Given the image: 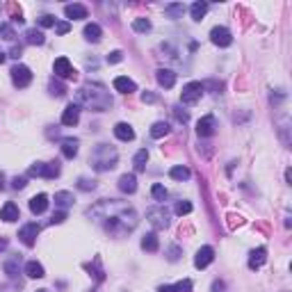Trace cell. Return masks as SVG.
I'll return each instance as SVG.
<instances>
[{
  "instance_id": "6da1fadb",
  "label": "cell",
  "mask_w": 292,
  "mask_h": 292,
  "mask_svg": "<svg viewBox=\"0 0 292 292\" xmlns=\"http://www.w3.org/2000/svg\"><path fill=\"white\" fill-rule=\"evenodd\" d=\"M87 215L94 217V221L103 224V228L117 238L130 233L137 226V210L124 201H117V199H105V201L96 203L94 208H89Z\"/></svg>"
},
{
  "instance_id": "7a4b0ae2",
  "label": "cell",
  "mask_w": 292,
  "mask_h": 292,
  "mask_svg": "<svg viewBox=\"0 0 292 292\" xmlns=\"http://www.w3.org/2000/svg\"><path fill=\"white\" fill-rule=\"evenodd\" d=\"M76 105L91 110V112H105L112 108V96L108 87L101 83H84L76 94Z\"/></svg>"
},
{
  "instance_id": "3957f363",
  "label": "cell",
  "mask_w": 292,
  "mask_h": 292,
  "mask_svg": "<svg viewBox=\"0 0 292 292\" xmlns=\"http://www.w3.org/2000/svg\"><path fill=\"white\" fill-rule=\"evenodd\" d=\"M89 162H91V169L94 171H110V169L117 167L119 162V153L114 146L110 144H98L89 155Z\"/></svg>"
},
{
  "instance_id": "277c9868",
  "label": "cell",
  "mask_w": 292,
  "mask_h": 292,
  "mask_svg": "<svg viewBox=\"0 0 292 292\" xmlns=\"http://www.w3.org/2000/svg\"><path fill=\"white\" fill-rule=\"evenodd\" d=\"M203 83H187L183 87V91H180V103H185V105H194V103L201 101L203 96Z\"/></svg>"
},
{
  "instance_id": "5b68a950",
  "label": "cell",
  "mask_w": 292,
  "mask_h": 292,
  "mask_svg": "<svg viewBox=\"0 0 292 292\" xmlns=\"http://www.w3.org/2000/svg\"><path fill=\"white\" fill-rule=\"evenodd\" d=\"M146 219L153 224V228L162 231V228L169 226V212L165 206H155V208H149L146 210Z\"/></svg>"
},
{
  "instance_id": "8992f818",
  "label": "cell",
  "mask_w": 292,
  "mask_h": 292,
  "mask_svg": "<svg viewBox=\"0 0 292 292\" xmlns=\"http://www.w3.org/2000/svg\"><path fill=\"white\" fill-rule=\"evenodd\" d=\"M9 73H12V83L16 84L18 89H23V87H28L32 83V71L25 64H14Z\"/></svg>"
},
{
  "instance_id": "52a82bcc",
  "label": "cell",
  "mask_w": 292,
  "mask_h": 292,
  "mask_svg": "<svg viewBox=\"0 0 292 292\" xmlns=\"http://www.w3.org/2000/svg\"><path fill=\"white\" fill-rule=\"evenodd\" d=\"M210 42L215 43V46L219 48H228L233 43V35L228 28H224V25H217V28H212L210 30Z\"/></svg>"
},
{
  "instance_id": "ba28073f",
  "label": "cell",
  "mask_w": 292,
  "mask_h": 292,
  "mask_svg": "<svg viewBox=\"0 0 292 292\" xmlns=\"http://www.w3.org/2000/svg\"><path fill=\"white\" fill-rule=\"evenodd\" d=\"M53 71L57 78H64V80H76V76H78V71L73 69L71 62L66 60V57H57V60H55Z\"/></svg>"
},
{
  "instance_id": "9c48e42d",
  "label": "cell",
  "mask_w": 292,
  "mask_h": 292,
  "mask_svg": "<svg viewBox=\"0 0 292 292\" xmlns=\"http://www.w3.org/2000/svg\"><path fill=\"white\" fill-rule=\"evenodd\" d=\"M39 224H35V221H30V224H25L21 231H18V240L23 242L25 247H35V242H37V235H39Z\"/></svg>"
},
{
  "instance_id": "30bf717a",
  "label": "cell",
  "mask_w": 292,
  "mask_h": 292,
  "mask_svg": "<svg viewBox=\"0 0 292 292\" xmlns=\"http://www.w3.org/2000/svg\"><path fill=\"white\" fill-rule=\"evenodd\" d=\"M215 130H217V119L212 114H206V117L199 119V124H197L199 137H210V135H215Z\"/></svg>"
},
{
  "instance_id": "8fae6325",
  "label": "cell",
  "mask_w": 292,
  "mask_h": 292,
  "mask_svg": "<svg viewBox=\"0 0 292 292\" xmlns=\"http://www.w3.org/2000/svg\"><path fill=\"white\" fill-rule=\"evenodd\" d=\"M212 260H215V249H212V247H201V249L197 251V256H194V265H197L199 269H206Z\"/></svg>"
},
{
  "instance_id": "7c38bea8",
  "label": "cell",
  "mask_w": 292,
  "mask_h": 292,
  "mask_svg": "<svg viewBox=\"0 0 292 292\" xmlns=\"http://www.w3.org/2000/svg\"><path fill=\"white\" fill-rule=\"evenodd\" d=\"M155 78H158V84L165 87V89H171L173 84H176V73L171 69H158L155 71Z\"/></svg>"
},
{
  "instance_id": "4fadbf2b",
  "label": "cell",
  "mask_w": 292,
  "mask_h": 292,
  "mask_svg": "<svg viewBox=\"0 0 292 292\" xmlns=\"http://www.w3.org/2000/svg\"><path fill=\"white\" fill-rule=\"evenodd\" d=\"M18 217H21V210H18L16 203L7 201L5 206H2V210H0V219L7 221V224H12V221H16Z\"/></svg>"
},
{
  "instance_id": "5bb4252c",
  "label": "cell",
  "mask_w": 292,
  "mask_h": 292,
  "mask_svg": "<svg viewBox=\"0 0 292 292\" xmlns=\"http://www.w3.org/2000/svg\"><path fill=\"white\" fill-rule=\"evenodd\" d=\"M80 121V105L71 103V105H66V110L62 112V124L64 125H76Z\"/></svg>"
},
{
  "instance_id": "9a60e30c",
  "label": "cell",
  "mask_w": 292,
  "mask_h": 292,
  "mask_svg": "<svg viewBox=\"0 0 292 292\" xmlns=\"http://www.w3.org/2000/svg\"><path fill=\"white\" fill-rule=\"evenodd\" d=\"M265 260H267V249H265V247H258V249H253L249 253V267L251 269H260L262 265H265Z\"/></svg>"
},
{
  "instance_id": "2e32d148",
  "label": "cell",
  "mask_w": 292,
  "mask_h": 292,
  "mask_svg": "<svg viewBox=\"0 0 292 292\" xmlns=\"http://www.w3.org/2000/svg\"><path fill=\"white\" fill-rule=\"evenodd\" d=\"M114 89L121 91V94H132V91H137V84L130 78L119 76V78H114Z\"/></svg>"
},
{
  "instance_id": "e0dca14e",
  "label": "cell",
  "mask_w": 292,
  "mask_h": 292,
  "mask_svg": "<svg viewBox=\"0 0 292 292\" xmlns=\"http://www.w3.org/2000/svg\"><path fill=\"white\" fill-rule=\"evenodd\" d=\"M114 137L121 139V142H130V139H135V130H132L130 124H117L114 125Z\"/></svg>"
},
{
  "instance_id": "ac0fdd59",
  "label": "cell",
  "mask_w": 292,
  "mask_h": 292,
  "mask_svg": "<svg viewBox=\"0 0 292 292\" xmlns=\"http://www.w3.org/2000/svg\"><path fill=\"white\" fill-rule=\"evenodd\" d=\"M119 190L124 194H132V192L137 190V178H135V173H124L119 178Z\"/></svg>"
},
{
  "instance_id": "d6986e66",
  "label": "cell",
  "mask_w": 292,
  "mask_h": 292,
  "mask_svg": "<svg viewBox=\"0 0 292 292\" xmlns=\"http://www.w3.org/2000/svg\"><path fill=\"white\" fill-rule=\"evenodd\" d=\"M64 14H66V18L80 21V18H87V7H84V5H78V2H73V5H66V7H64Z\"/></svg>"
},
{
  "instance_id": "ffe728a7",
  "label": "cell",
  "mask_w": 292,
  "mask_h": 292,
  "mask_svg": "<svg viewBox=\"0 0 292 292\" xmlns=\"http://www.w3.org/2000/svg\"><path fill=\"white\" fill-rule=\"evenodd\" d=\"M83 35H84L87 42L96 43V42H101L103 30H101V25H98V23H87V25H84V30H83Z\"/></svg>"
},
{
  "instance_id": "44dd1931",
  "label": "cell",
  "mask_w": 292,
  "mask_h": 292,
  "mask_svg": "<svg viewBox=\"0 0 292 292\" xmlns=\"http://www.w3.org/2000/svg\"><path fill=\"white\" fill-rule=\"evenodd\" d=\"M46 208H48V197L46 194H37V197L30 199L32 215H42V212H46Z\"/></svg>"
},
{
  "instance_id": "7402d4cb",
  "label": "cell",
  "mask_w": 292,
  "mask_h": 292,
  "mask_svg": "<svg viewBox=\"0 0 292 292\" xmlns=\"http://www.w3.org/2000/svg\"><path fill=\"white\" fill-rule=\"evenodd\" d=\"M25 274L30 276V279H43L46 272H43V265L37 260H28L25 262Z\"/></svg>"
},
{
  "instance_id": "603a6c76",
  "label": "cell",
  "mask_w": 292,
  "mask_h": 292,
  "mask_svg": "<svg viewBox=\"0 0 292 292\" xmlns=\"http://www.w3.org/2000/svg\"><path fill=\"white\" fill-rule=\"evenodd\" d=\"M158 292H192V281L185 279V281H178L173 286H160Z\"/></svg>"
},
{
  "instance_id": "cb8c5ba5",
  "label": "cell",
  "mask_w": 292,
  "mask_h": 292,
  "mask_svg": "<svg viewBox=\"0 0 292 292\" xmlns=\"http://www.w3.org/2000/svg\"><path fill=\"white\" fill-rule=\"evenodd\" d=\"M169 130H171V125H169L167 121H155V124L151 125V137H153V139L167 137Z\"/></svg>"
},
{
  "instance_id": "d4e9b609",
  "label": "cell",
  "mask_w": 292,
  "mask_h": 292,
  "mask_svg": "<svg viewBox=\"0 0 292 292\" xmlns=\"http://www.w3.org/2000/svg\"><path fill=\"white\" fill-rule=\"evenodd\" d=\"M62 155L66 160H73L78 155V139H62Z\"/></svg>"
},
{
  "instance_id": "484cf974",
  "label": "cell",
  "mask_w": 292,
  "mask_h": 292,
  "mask_svg": "<svg viewBox=\"0 0 292 292\" xmlns=\"http://www.w3.org/2000/svg\"><path fill=\"white\" fill-rule=\"evenodd\" d=\"M55 206H57V208H69V206H73V194L71 192H55Z\"/></svg>"
},
{
  "instance_id": "4316f807",
  "label": "cell",
  "mask_w": 292,
  "mask_h": 292,
  "mask_svg": "<svg viewBox=\"0 0 292 292\" xmlns=\"http://www.w3.org/2000/svg\"><path fill=\"white\" fill-rule=\"evenodd\" d=\"M158 247H160V242H158V235H155V233H146V235L142 238V249L144 251H151V253H153V251H158Z\"/></svg>"
},
{
  "instance_id": "83f0119b",
  "label": "cell",
  "mask_w": 292,
  "mask_h": 292,
  "mask_svg": "<svg viewBox=\"0 0 292 292\" xmlns=\"http://www.w3.org/2000/svg\"><path fill=\"white\" fill-rule=\"evenodd\" d=\"M146 162H149V151L142 149L135 153V158H132V165H135V171H144L146 169Z\"/></svg>"
},
{
  "instance_id": "f1b7e54d",
  "label": "cell",
  "mask_w": 292,
  "mask_h": 292,
  "mask_svg": "<svg viewBox=\"0 0 292 292\" xmlns=\"http://www.w3.org/2000/svg\"><path fill=\"white\" fill-rule=\"evenodd\" d=\"M25 42L32 43V46H42L46 39H43V32H42V30H37V28H30V30L25 32Z\"/></svg>"
},
{
  "instance_id": "f546056e",
  "label": "cell",
  "mask_w": 292,
  "mask_h": 292,
  "mask_svg": "<svg viewBox=\"0 0 292 292\" xmlns=\"http://www.w3.org/2000/svg\"><path fill=\"white\" fill-rule=\"evenodd\" d=\"M2 269H5V274L9 276V279H16L18 269H21V262H18V258H9V260L2 265Z\"/></svg>"
},
{
  "instance_id": "4dcf8cb0",
  "label": "cell",
  "mask_w": 292,
  "mask_h": 292,
  "mask_svg": "<svg viewBox=\"0 0 292 292\" xmlns=\"http://www.w3.org/2000/svg\"><path fill=\"white\" fill-rule=\"evenodd\" d=\"M206 12H208V2H201V0H199V2H194V5L190 7V14H192V18H194V21H201V18L206 16Z\"/></svg>"
},
{
  "instance_id": "1f68e13d",
  "label": "cell",
  "mask_w": 292,
  "mask_h": 292,
  "mask_svg": "<svg viewBox=\"0 0 292 292\" xmlns=\"http://www.w3.org/2000/svg\"><path fill=\"white\" fill-rule=\"evenodd\" d=\"M43 178H57L60 176V162H48V165H43Z\"/></svg>"
},
{
  "instance_id": "d6a6232c",
  "label": "cell",
  "mask_w": 292,
  "mask_h": 292,
  "mask_svg": "<svg viewBox=\"0 0 292 292\" xmlns=\"http://www.w3.org/2000/svg\"><path fill=\"white\" fill-rule=\"evenodd\" d=\"M169 176H171L173 180H187V178H190V169L183 167V165H178V167L169 169Z\"/></svg>"
},
{
  "instance_id": "836d02e7",
  "label": "cell",
  "mask_w": 292,
  "mask_h": 292,
  "mask_svg": "<svg viewBox=\"0 0 292 292\" xmlns=\"http://www.w3.org/2000/svg\"><path fill=\"white\" fill-rule=\"evenodd\" d=\"M151 28H153V25H151L149 18H135V21H132V30L135 32H151Z\"/></svg>"
},
{
  "instance_id": "e575fe53",
  "label": "cell",
  "mask_w": 292,
  "mask_h": 292,
  "mask_svg": "<svg viewBox=\"0 0 292 292\" xmlns=\"http://www.w3.org/2000/svg\"><path fill=\"white\" fill-rule=\"evenodd\" d=\"M183 12H185V5H180V2L165 7V14H167L169 18H178V16H183Z\"/></svg>"
},
{
  "instance_id": "d590c367",
  "label": "cell",
  "mask_w": 292,
  "mask_h": 292,
  "mask_svg": "<svg viewBox=\"0 0 292 292\" xmlns=\"http://www.w3.org/2000/svg\"><path fill=\"white\" fill-rule=\"evenodd\" d=\"M0 37H2V39H7V42H12L14 37V28L12 25H7V23H0Z\"/></svg>"
},
{
  "instance_id": "8d00e7d4",
  "label": "cell",
  "mask_w": 292,
  "mask_h": 292,
  "mask_svg": "<svg viewBox=\"0 0 292 292\" xmlns=\"http://www.w3.org/2000/svg\"><path fill=\"white\" fill-rule=\"evenodd\" d=\"M190 212H192V203L190 201H178L176 203V215L183 217V215H190Z\"/></svg>"
},
{
  "instance_id": "74e56055",
  "label": "cell",
  "mask_w": 292,
  "mask_h": 292,
  "mask_svg": "<svg viewBox=\"0 0 292 292\" xmlns=\"http://www.w3.org/2000/svg\"><path fill=\"white\" fill-rule=\"evenodd\" d=\"M151 194H153L155 201H165L167 199V190L162 187V185H153V190H151Z\"/></svg>"
},
{
  "instance_id": "f35d334b",
  "label": "cell",
  "mask_w": 292,
  "mask_h": 292,
  "mask_svg": "<svg viewBox=\"0 0 292 292\" xmlns=\"http://www.w3.org/2000/svg\"><path fill=\"white\" fill-rule=\"evenodd\" d=\"M69 30H71V23H69V21H55V32H57V35H66Z\"/></svg>"
},
{
  "instance_id": "ab89813d",
  "label": "cell",
  "mask_w": 292,
  "mask_h": 292,
  "mask_svg": "<svg viewBox=\"0 0 292 292\" xmlns=\"http://www.w3.org/2000/svg\"><path fill=\"white\" fill-rule=\"evenodd\" d=\"M39 25H42V28H55V16H50V14L39 16Z\"/></svg>"
},
{
  "instance_id": "60d3db41",
  "label": "cell",
  "mask_w": 292,
  "mask_h": 292,
  "mask_svg": "<svg viewBox=\"0 0 292 292\" xmlns=\"http://www.w3.org/2000/svg\"><path fill=\"white\" fill-rule=\"evenodd\" d=\"M50 94L53 96H64L66 94V89H64V84H60V83H50Z\"/></svg>"
},
{
  "instance_id": "b9f144b4",
  "label": "cell",
  "mask_w": 292,
  "mask_h": 292,
  "mask_svg": "<svg viewBox=\"0 0 292 292\" xmlns=\"http://www.w3.org/2000/svg\"><path fill=\"white\" fill-rule=\"evenodd\" d=\"M43 165H46V162H35V165L28 169V173H30V176H42V173H43Z\"/></svg>"
},
{
  "instance_id": "7bdbcfd3",
  "label": "cell",
  "mask_w": 292,
  "mask_h": 292,
  "mask_svg": "<svg viewBox=\"0 0 292 292\" xmlns=\"http://www.w3.org/2000/svg\"><path fill=\"white\" fill-rule=\"evenodd\" d=\"M78 187L84 190V192H89V190H94V187H96V183H94V180H87V178H80V180H78Z\"/></svg>"
},
{
  "instance_id": "ee69618b",
  "label": "cell",
  "mask_w": 292,
  "mask_h": 292,
  "mask_svg": "<svg viewBox=\"0 0 292 292\" xmlns=\"http://www.w3.org/2000/svg\"><path fill=\"white\" fill-rule=\"evenodd\" d=\"M121 60H124V53H121V50H112V53L108 55L110 64H117V62H121Z\"/></svg>"
},
{
  "instance_id": "f6af8a7d",
  "label": "cell",
  "mask_w": 292,
  "mask_h": 292,
  "mask_svg": "<svg viewBox=\"0 0 292 292\" xmlns=\"http://www.w3.org/2000/svg\"><path fill=\"white\" fill-rule=\"evenodd\" d=\"M66 219V210H57L53 217H50V224H62Z\"/></svg>"
},
{
  "instance_id": "bcb514c9",
  "label": "cell",
  "mask_w": 292,
  "mask_h": 292,
  "mask_svg": "<svg viewBox=\"0 0 292 292\" xmlns=\"http://www.w3.org/2000/svg\"><path fill=\"white\" fill-rule=\"evenodd\" d=\"M12 187H14V190H23V187H25V178H21V176H16V178L12 180Z\"/></svg>"
},
{
  "instance_id": "7dc6e473",
  "label": "cell",
  "mask_w": 292,
  "mask_h": 292,
  "mask_svg": "<svg viewBox=\"0 0 292 292\" xmlns=\"http://www.w3.org/2000/svg\"><path fill=\"white\" fill-rule=\"evenodd\" d=\"M142 101H144V103H155V101H158V96L151 94V91H144V94H142Z\"/></svg>"
},
{
  "instance_id": "c3c4849f",
  "label": "cell",
  "mask_w": 292,
  "mask_h": 292,
  "mask_svg": "<svg viewBox=\"0 0 292 292\" xmlns=\"http://www.w3.org/2000/svg\"><path fill=\"white\" fill-rule=\"evenodd\" d=\"M226 290V283H224V281H215V283H212V292H224Z\"/></svg>"
},
{
  "instance_id": "681fc988",
  "label": "cell",
  "mask_w": 292,
  "mask_h": 292,
  "mask_svg": "<svg viewBox=\"0 0 292 292\" xmlns=\"http://www.w3.org/2000/svg\"><path fill=\"white\" fill-rule=\"evenodd\" d=\"M173 112H176V117H178V121H183V124H185V121H187V112H180L178 108L173 110Z\"/></svg>"
},
{
  "instance_id": "f907efd6",
  "label": "cell",
  "mask_w": 292,
  "mask_h": 292,
  "mask_svg": "<svg viewBox=\"0 0 292 292\" xmlns=\"http://www.w3.org/2000/svg\"><path fill=\"white\" fill-rule=\"evenodd\" d=\"M12 57H16V60L21 57V46H14L12 48Z\"/></svg>"
},
{
  "instance_id": "816d5d0a",
  "label": "cell",
  "mask_w": 292,
  "mask_h": 292,
  "mask_svg": "<svg viewBox=\"0 0 292 292\" xmlns=\"http://www.w3.org/2000/svg\"><path fill=\"white\" fill-rule=\"evenodd\" d=\"M169 258H171V260H176V258H178V249H171V256H169Z\"/></svg>"
},
{
  "instance_id": "f5cc1de1",
  "label": "cell",
  "mask_w": 292,
  "mask_h": 292,
  "mask_svg": "<svg viewBox=\"0 0 292 292\" xmlns=\"http://www.w3.org/2000/svg\"><path fill=\"white\" fill-rule=\"evenodd\" d=\"M2 185H5V176H2V171H0V190H2Z\"/></svg>"
},
{
  "instance_id": "db71d44e",
  "label": "cell",
  "mask_w": 292,
  "mask_h": 292,
  "mask_svg": "<svg viewBox=\"0 0 292 292\" xmlns=\"http://www.w3.org/2000/svg\"><path fill=\"white\" fill-rule=\"evenodd\" d=\"M5 60H7V55L2 53V50H0V64H2V62H5Z\"/></svg>"
},
{
  "instance_id": "11a10c76",
  "label": "cell",
  "mask_w": 292,
  "mask_h": 292,
  "mask_svg": "<svg viewBox=\"0 0 292 292\" xmlns=\"http://www.w3.org/2000/svg\"><path fill=\"white\" fill-rule=\"evenodd\" d=\"M37 292H48V290H37Z\"/></svg>"
}]
</instances>
